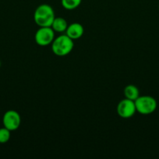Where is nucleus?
Here are the masks:
<instances>
[{
    "label": "nucleus",
    "mask_w": 159,
    "mask_h": 159,
    "mask_svg": "<svg viewBox=\"0 0 159 159\" xmlns=\"http://www.w3.org/2000/svg\"><path fill=\"white\" fill-rule=\"evenodd\" d=\"M81 2L82 0H61L62 7L67 10L76 9L81 4Z\"/></svg>",
    "instance_id": "10"
},
{
    "label": "nucleus",
    "mask_w": 159,
    "mask_h": 159,
    "mask_svg": "<svg viewBox=\"0 0 159 159\" xmlns=\"http://www.w3.org/2000/svg\"><path fill=\"white\" fill-rule=\"evenodd\" d=\"M74 43L73 40L66 34L55 37L51 43V51L53 54L59 57L66 56L73 51Z\"/></svg>",
    "instance_id": "2"
},
{
    "label": "nucleus",
    "mask_w": 159,
    "mask_h": 159,
    "mask_svg": "<svg viewBox=\"0 0 159 159\" xmlns=\"http://www.w3.org/2000/svg\"><path fill=\"white\" fill-rule=\"evenodd\" d=\"M55 18L54 9L48 4L40 5L34 11V20L40 27L51 26Z\"/></svg>",
    "instance_id": "1"
},
{
    "label": "nucleus",
    "mask_w": 159,
    "mask_h": 159,
    "mask_svg": "<svg viewBox=\"0 0 159 159\" xmlns=\"http://www.w3.org/2000/svg\"><path fill=\"white\" fill-rule=\"evenodd\" d=\"M0 67H1V61H0Z\"/></svg>",
    "instance_id": "12"
},
{
    "label": "nucleus",
    "mask_w": 159,
    "mask_h": 159,
    "mask_svg": "<svg viewBox=\"0 0 159 159\" xmlns=\"http://www.w3.org/2000/svg\"><path fill=\"white\" fill-rule=\"evenodd\" d=\"M20 123H21V117L19 113H17L15 110H8L3 115V126L10 131L17 130L20 127Z\"/></svg>",
    "instance_id": "5"
},
{
    "label": "nucleus",
    "mask_w": 159,
    "mask_h": 159,
    "mask_svg": "<svg viewBox=\"0 0 159 159\" xmlns=\"http://www.w3.org/2000/svg\"><path fill=\"white\" fill-rule=\"evenodd\" d=\"M134 102L137 112L143 115H148L154 113L157 107L156 99L151 96H140Z\"/></svg>",
    "instance_id": "3"
},
{
    "label": "nucleus",
    "mask_w": 159,
    "mask_h": 159,
    "mask_svg": "<svg viewBox=\"0 0 159 159\" xmlns=\"http://www.w3.org/2000/svg\"><path fill=\"white\" fill-rule=\"evenodd\" d=\"M116 110L118 116L123 119L132 117L137 112L134 101L126 99V98L118 102Z\"/></svg>",
    "instance_id": "6"
},
{
    "label": "nucleus",
    "mask_w": 159,
    "mask_h": 159,
    "mask_svg": "<svg viewBox=\"0 0 159 159\" xmlns=\"http://www.w3.org/2000/svg\"><path fill=\"white\" fill-rule=\"evenodd\" d=\"M51 27L52 28L55 32H65L67 27H68V23H67L66 20L62 17H55L54 21L52 22Z\"/></svg>",
    "instance_id": "8"
},
{
    "label": "nucleus",
    "mask_w": 159,
    "mask_h": 159,
    "mask_svg": "<svg viewBox=\"0 0 159 159\" xmlns=\"http://www.w3.org/2000/svg\"><path fill=\"white\" fill-rule=\"evenodd\" d=\"M124 95L126 99L135 101L140 96V92H139L138 88L135 85H128L124 89Z\"/></svg>",
    "instance_id": "9"
},
{
    "label": "nucleus",
    "mask_w": 159,
    "mask_h": 159,
    "mask_svg": "<svg viewBox=\"0 0 159 159\" xmlns=\"http://www.w3.org/2000/svg\"><path fill=\"white\" fill-rule=\"evenodd\" d=\"M10 130L6 127L0 128V144H5L9 141L11 137Z\"/></svg>",
    "instance_id": "11"
},
{
    "label": "nucleus",
    "mask_w": 159,
    "mask_h": 159,
    "mask_svg": "<svg viewBox=\"0 0 159 159\" xmlns=\"http://www.w3.org/2000/svg\"><path fill=\"white\" fill-rule=\"evenodd\" d=\"M84 33V29L82 25L79 23H73L68 25L65 34L72 40H77L80 38Z\"/></svg>",
    "instance_id": "7"
},
{
    "label": "nucleus",
    "mask_w": 159,
    "mask_h": 159,
    "mask_svg": "<svg viewBox=\"0 0 159 159\" xmlns=\"http://www.w3.org/2000/svg\"><path fill=\"white\" fill-rule=\"evenodd\" d=\"M55 39V31L51 26L40 27L35 33L34 40L39 46H48L51 44Z\"/></svg>",
    "instance_id": "4"
},
{
    "label": "nucleus",
    "mask_w": 159,
    "mask_h": 159,
    "mask_svg": "<svg viewBox=\"0 0 159 159\" xmlns=\"http://www.w3.org/2000/svg\"><path fill=\"white\" fill-rule=\"evenodd\" d=\"M158 10H159V5H158Z\"/></svg>",
    "instance_id": "13"
}]
</instances>
